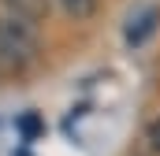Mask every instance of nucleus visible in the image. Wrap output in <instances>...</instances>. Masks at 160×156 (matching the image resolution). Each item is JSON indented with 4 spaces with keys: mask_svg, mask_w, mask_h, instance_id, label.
Returning a JSON list of instances; mask_svg holds the SVG:
<instances>
[{
    "mask_svg": "<svg viewBox=\"0 0 160 156\" xmlns=\"http://www.w3.org/2000/svg\"><path fill=\"white\" fill-rule=\"evenodd\" d=\"M38 60V30L26 15H0V71L19 75Z\"/></svg>",
    "mask_w": 160,
    "mask_h": 156,
    "instance_id": "f257e3e1",
    "label": "nucleus"
},
{
    "mask_svg": "<svg viewBox=\"0 0 160 156\" xmlns=\"http://www.w3.org/2000/svg\"><path fill=\"white\" fill-rule=\"evenodd\" d=\"M8 11H15V15H26V19H45L48 15V0H0Z\"/></svg>",
    "mask_w": 160,
    "mask_h": 156,
    "instance_id": "f03ea898",
    "label": "nucleus"
},
{
    "mask_svg": "<svg viewBox=\"0 0 160 156\" xmlns=\"http://www.w3.org/2000/svg\"><path fill=\"white\" fill-rule=\"evenodd\" d=\"M153 26H157V7H145V15L138 19V26H130V30H127V41H134V45H138L145 34H153Z\"/></svg>",
    "mask_w": 160,
    "mask_h": 156,
    "instance_id": "7ed1b4c3",
    "label": "nucleus"
},
{
    "mask_svg": "<svg viewBox=\"0 0 160 156\" xmlns=\"http://www.w3.org/2000/svg\"><path fill=\"white\" fill-rule=\"evenodd\" d=\"M71 19H89L93 11H97V0H56Z\"/></svg>",
    "mask_w": 160,
    "mask_h": 156,
    "instance_id": "20e7f679",
    "label": "nucleus"
},
{
    "mask_svg": "<svg viewBox=\"0 0 160 156\" xmlns=\"http://www.w3.org/2000/svg\"><path fill=\"white\" fill-rule=\"evenodd\" d=\"M149 145H153V149L160 153V119L153 123V126H149Z\"/></svg>",
    "mask_w": 160,
    "mask_h": 156,
    "instance_id": "39448f33",
    "label": "nucleus"
}]
</instances>
